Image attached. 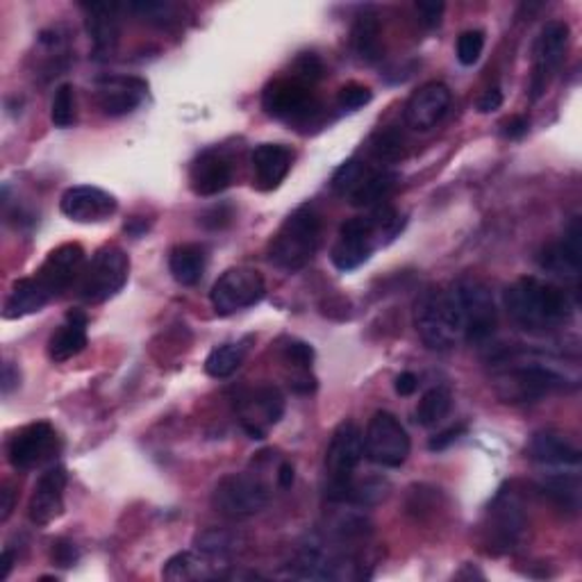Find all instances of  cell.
I'll use <instances>...</instances> for the list:
<instances>
[{
    "mask_svg": "<svg viewBox=\"0 0 582 582\" xmlns=\"http://www.w3.org/2000/svg\"><path fill=\"white\" fill-rule=\"evenodd\" d=\"M294 78L312 87L324 78V62L314 53H303L294 64Z\"/></svg>",
    "mask_w": 582,
    "mask_h": 582,
    "instance_id": "cell-43",
    "label": "cell"
},
{
    "mask_svg": "<svg viewBox=\"0 0 582 582\" xmlns=\"http://www.w3.org/2000/svg\"><path fill=\"white\" fill-rule=\"evenodd\" d=\"M271 490L257 473H230L216 482L212 492V507L228 519H246L266 507Z\"/></svg>",
    "mask_w": 582,
    "mask_h": 582,
    "instance_id": "cell-7",
    "label": "cell"
},
{
    "mask_svg": "<svg viewBox=\"0 0 582 582\" xmlns=\"http://www.w3.org/2000/svg\"><path fill=\"white\" fill-rule=\"evenodd\" d=\"M540 266L557 278L578 284L582 271V222L573 216L565 237L540 253Z\"/></svg>",
    "mask_w": 582,
    "mask_h": 582,
    "instance_id": "cell-19",
    "label": "cell"
},
{
    "mask_svg": "<svg viewBox=\"0 0 582 582\" xmlns=\"http://www.w3.org/2000/svg\"><path fill=\"white\" fill-rule=\"evenodd\" d=\"M262 107L274 118L289 121V124L291 121L301 124V121H307L319 110V103L314 99L309 85L291 76V78H278L264 87Z\"/></svg>",
    "mask_w": 582,
    "mask_h": 582,
    "instance_id": "cell-14",
    "label": "cell"
},
{
    "mask_svg": "<svg viewBox=\"0 0 582 582\" xmlns=\"http://www.w3.org/2000/svg\"><path fill=\"white\" fill-rule=\"evenodd\" d=\"M532 463L544 467H560V469H578L580 467V448L555 430H542L532 434V440L526 448Z\"/></svg>",
    "mask_w": 582,
    "mask_h": 582,
    "instance_id": "cell-26",
    "label": "cell"
},
{
    "mask_svg": "<svg viewBox=\"0 0 582 582\" xmlns=\"http://www.w3.org/2000/svg\"><path fill=\"white\" fill-rule=\"evenodd\" d=\"M369 153L380 164L398 162L405 155V137H403V132H398L396 128L380 130L369 143Z\"/></svg>",
    "mask_w": 582,
    "mask_h": 582,
    "instance_id": "cell-37",
    "label": "cell"
},
{
    "mask_svg": "<svg viewBox=\"0 0 582 582\" xmlns=\"http://www.w3.org/2000/svg\"><path fill=\"white\" fill-rule=\"evenodd\" d=\"M237 409L241 417V426L253 436L264 440L266 430L276 426L284 415V396L274 384H262L257 390L239 396Z\"/></svg>",
    "mask_w": 582,
    "mask_h": 582,
    "instance_id": "cell-15",
    "label": "cell"
},
{
    "mask_svg": "<svg viewBox=\"0 0 582 582\" xmlns=\"http://www.w3.org/2000/svg\"><path fill=\"white\" fill-rule=\"evenodd\" d=\"M484 48V33L482 30H467L457 39V60L463 66H473Z\"/></svg>",
    "mask_w": 582,
    "mask_h": 582,
    "instance_id": "cell-41",
    "label": "cell"
},
{
    "mask_svg": "<svg viewBox=\"0 0 582 582\" xmlns=\"http://www.w3.org/2000/svg\"><path fill=\"white\" fill-rule=\"evenodd\" d=\"M571 28L565 21H548L535 41V58H532V78H530V101L537 103L546 93L555 73L562 68L569 51Z\"/></svg>",
    "mask_w": 582,
    "mask_h": 582,
    "instance_id": "cell-10",
    "label": "cell"
},
{
    "mask_svg": "<svg viewBox=\"0 0 582 582\" xmlns=\"http://www.w3.org/2000/svg\"><path fill=\"white\" fill-rule=\"evenodd\" d=\"M235 168L230 157L218 151V149H207L203 151L197 160L191 162L189 168V185L197 197H216V193L226 191L232 185Z\"/></svg>",
    "mask_w": 582,
    "mask_h": 582,
    "instance_id": "cell-23",
    "label": "cell"
},
{
    "mask_svg": "<svg viewBox=\"0 0 582 582\" xmlns=\"http://www.w3.org/2000/svg\"><path fill=\"white\" fill-rule=\"evenodd\" d=\"M12 567H14V553H12V548H5V553H3V569H0V580H8Z\"/></svg>",
    "mask_w": 582,
    "mask_h": 582,
    "instance_id": "cell-54",
    "label": "cell"
},
{
    "mask_svg": "<svg viewBox=\"0 0 582 582\" xmlns=\"http://www.w3.org/2000/svg\"><path fill=\"white\" fill-rule=\"evenodd\" d=\"M83 269L85 249L80 244H62L48 253L43 264L35 271V278L48 289V294L58 296L80 278Z\"/></svg>",
    "mask_w": 582,
    "mask_h": 582,
    "instance_id": "cell-21",
    "label": "cell"
},
{
    "mask_svg": "<svg viewBox=\"0 0 582 582\" xmlns=\"http://www.w3.org/2000/svg\"><path fill=\"white\" fill-rule=\"evenodd\" d=\"M66 482L68 476L64 467H51L41 473L28 503V519L35 526H48L62 517Z\"/></svg>",
    "mask_w": 582,
    "mask_h": 582,
    "instance_id": "cell-22",
    "label": "cell"
},
{
    "mask_svg": "<svg viewBox=\"0 0 582 582\" xmlns=\"http://www.w3.org/2000/svg\"><path fill=\"white\" fill-rule=\"evenodd\" d=\"M83 10L85 30L91 41V58L96 62H110L121 41V8L114 3H85Z\"/></svg>",
    "mask_w": 582,
    "mask_h": 582,
    "instance_id": "cell-18",
    "label": "cell"
},
{
    "mask_svg": "<svg viewBox=\"0 0 582 582\" xmlns=\"http://www.w3.org/2000/svg\"><path fill=\"white\" fill-rule=\"evenodd\" d=\"M540 492L562 513L578 515L580 509V478L578 473H551L540 482Z\"/></svg>",
    "mask_w": 582,
    "mask_h": 582,
    "instance_id": "cell-33",
    "label": "cell"
},
{
    "mask_svg": "<svg viewBox=\"0 0 582 582\" xmlns=\"http://www.w3.org/2000/svg\"><path fill=\"white\" fill-rule=\"evenodd\" d=\"M465 426H457V428H448V430H444V432H440V434H434L432 436V440L428 442V448L432 451V453H436V451H446L451 444H455L457 440H459V436H463L465 434Z\"/></svg>",
    "mask_w": 582,
    "mask_h": 582,
    "instance_id": "cell-47",
    "label": "cell"
},
{
    "mask_svg": "<svg viewBox=\"0 0 582 582\" xmlns=\"http://www.w3.org/2000/svg\"><path fill=\"white\" fill-rule=\"evenodd\" d=\"M528 128H530V121L526 116H513L505 124L503 135L509 139H521L528 132Z\"/></svg>",
    "mask_w": 582,
    "mask_h": 582,
    "instance_id": "cell-49",
    "label": "cell"
},
{
    "mask_svg": "<svg viewBox=\"0 0 582 582\" xmlns=\"http://www.w3.org/2000/svg\"><path fill=\"white\" fill-rule=\"evenodd\" d=\"M87 314L80 309H71L66 321L48 339V357L55 364H62L76 357L87 349Z\"/></svg>",
    "mask_w": 582,
    "mask_h": 582,
    "instance_id": "cell-27",
    "label": "cell"
},
{
    "mask_svg": "<svg viewBox=\"0 0 582 582\" xmlns=\"http://www.w3.org/2000/svg\"><path fill=\"white\" fill-rule=\"evenodd\" d=\"M469 344H482L496 332L498 312L492 289L478 278H463L453 287Z\"/></svg>",
    "mask_w": 582,
    "mask_h": 582,
    "instance_id": "cell-8",
    "label": "cell"
},
{
    "mask_svg": "<svg viewBox=\"0 0 582 582\" xmlns=\"http://www.w3.org/2000/svg\"><path fill=\"white\" fill-rule=\"evenodd\" d=\"M398 185V174L390 172L387 166L380 168H369L364 178L357 182V187L349 193V201L355 207H376L380 203H384L390 199V193L396 189Z\"/></svg>",
    "mask_w": 582,
    "mask_h": 582,
    "instance_id": "cell-29",
    "label": "cell"
},
{
    "mask_svg": "<svg viewBox=\"0 0 582 582\" xmlns=\"http://www.w3.org/2000/svg\"><path fill=\"white\" fill-rule=\"evenodd\" d=\"M266 296L264 276L253 266H232L210 291V301L218 317H230L257 305Z\"/></svg>",
    "mask_w": 582,
    "mask_h": 582,
    "instance_id": "cell-11",
    "label": "cell"
},
{
    "mask_svg": "<svg viewBox=\"0 0 582 582\" xmlns=\"http://www.w3.org/2000/svg\"><path fill=\"white\" fill-rule=\"evenodd\" d=\"M321 244V214L305 203L291 212L269 246V262L284 274H299L317 255Z\"/></svg>",
    "mask_w": 582,
    "mask_h": 582,
    "instance_id": "cell-3",
    "label": "cell"
},
{
    "mask_svg": "<svg viewBox=\"0 0 582 582\" xmlns=\"http://www.w3.org/2000/svg\"><path fill=\"white\" fill-rule=\"evenodd\" d=\"M278 484H280V488L282 490H289L291 488V484H294V467H291L289 463H282L280 467H278Z\"/></svg>",
    "mask_w": 582,
    "mask_h": 582,
    "instance_id": "cell-52",
    "label": "cell"
},
{
    "mask_svg": "<svg viewBox=\"0 0 582 582\" xmlns=\"http://www.w3.org/2000/svg\"><path fill=\"white\" fill-rule=\"evenodd\" d=\"M0 509H3V515H0V521H8L10 515H12V509H14V492L10 488L3 490V505H0Z\"/></svg>",
    "mask_w": 582,
    "mask_h": 582,
    "instance_id": "cell-53",
    "label": "cell"
},
{
    "mask_svg": "<svg viewBox=\"0 0 582 582\" xmlns=\"http://www.w3.org/2000/svg\"><path fill=\"white\" fill-rule=\"evenodd\" d=\"M253 334L239 339V342H232V344H224V346H216L207 359H205V374L210 378H216V380H224V378H230L241 364H244L249 351H251V344H253Z\"/></svg>",
    "mask_w": 582,
    "mask_h": 582,
    "instance_id": "cell-32",
    "label": "cell"
},
{
    "mask_svg": "<svg viewBox=\"0 0 582 582\" xmlns=\"http://www.w3.org/2000/svg\"><path fill=\"white\" fill-rule=\"evenodd\" d=\"M405 228V216H401L390 205H376L369 214L349 218L339 228V239L334 241L330 260L339 271H355L364 262H369L378 246L390 244Z\"/></svg>",
    "mask_w": 582,
    "mask_h": 582,
    "instance_id": "cell-2",
    "label": "cell"
},
{
    "mask_svg": "<svg viewBox=\"0 0 582 582\" xmlns=\"http://www.w3.org/2000/svg\"><path fill=\"white\" fill-rule=\"evenodd\" d=\"M415 328L430 351H448L459 337H465L463 314H459L453 289L430 287L415 301Z\"/></svg>",
    "mask_w": 582,
    "mask_h": 582,
    "instance_id": "cell-4",
    "label": "cell"
},
{
    "mask_svg": "<svg viewBox=\"0 0 582 582\" xmlns=\"http://www.w3.org/2000/svg\"><path fill=\"white\" fill-rule=\"evenodd\" d=\"M569 380L546 364H509L494 378V392L503 403H537L551 394L565 392Z\"/></svg>",
    "mask_w": 582,
    "mask_h": 582,
    "instance_id": "cell-5",
    "label": "cell"
},
{
    "mask_svg": "<svg viewBox=\"0 0 582 582\" xmlns=\"http://www.w3.org/2000/svg\"><path fill=\"white\" fill-rule=\"evenodd\" d=\"M364 457V434L353 421L339 423L332 432L330 446L326 451V471L330 476L328 484H342L355 476L357 465Z\"/></svg>",
    "mask_w": 582,
    "mask_h": 582,
    "instance_id": "cell-16",
    "label": "cell"
},
{
    "mask_svg": "<svg viewBox=\"0 0 582 582\" xmlns=\"http://www.w3.org/2000/svg\"><path fill=\"white\" fill-rule=\"evenodd\" d=\"M451 405H453V396H451V392L446 390V387H432V390H428L421 396V401L417 405L419 426H423V428L436 426L442 419L448 417Z\"/></svg>",
    "mask_w": 582,
    "mask_h": 582,
    "instance_id": "cell-36",
    "label": "cell"
},
{
    "mask_svg": "<svg viewBox=\"0 0 582 582\" xmlns=\"http://www.w3.org/2000/svg\"><path fill=\"white\" fill-rule=\"evenodd\" d=\"M60 453L58 430L48 421H37L16 430L8 442V459L16 471L37 469Z\"/></svg>",
    "mask_w": 582,
    "mask_h": 582,
    "instance_id": "cell-12",
    "label": "cell"
},
{
    "mask_svg": "<svg viewBox=\"0 0 582 582\" xmlns=\"http://www.w3.org/2000/svg\"><path fill=\"white\" fill-rule=\"evenodd\" d=\"M371 101H374V91L369 87L357 85V83H351V85L342 87V89H339V96H337L339 107L349 110V112L362 110L364 105H369Z\"/></svg>",
    "mask_w": 582,
    "mask_h": 582,
    "instance_id": "cell-42",
    "label": "cell"
},
{
    "mask_svg": "<svg viewBox=\"0 0 582 582\" xmlns=\"http://www.w3.org/2000/svg\"><path fill=\"white\" fill-rule=\"evenodd\" d=\"M501 105H503V91L494 87V89H490V91L484 93L482 99L478 101V112H482V114H492V112L501 110Z\"/></svg>",
    "mask_w": 582,
    "mask_h": 582,
    "instance_id": "cell-48",
    "label": "cell"
},
{
    "mask_svg": "<svg viewBox=\"0 0 582 582\" xmlns=\"http://www.w3.org/2000/svg\"><path fill=\"white\" fill-rule=\"evenodd\" d=\"M353 51L364 64H374L382 58L380 46V21L376 14H359L351 33Z\"/></svg>",
    "mask_w": 582,
    "mask_h": 582,
    "instance_id": "cell-34",
    "label": "cell"
},
{
    "mask_svg": "<svg viewBox=\"0 0 582 582\" xmlns=\"http://www.w3.org/2000/svg\"><path fill=\"white\" fill-rule=\"evenodd\" d=\"M526 515L519 496L513 490H503L488 513L484 521V546L490 553H507L517 546L523 535Z\"/></svg>",
    "mask_w": 582,
    "mask_h": 582,
    "instance_id": "cell-13",
    "label": "cell"
},
{
    "mask_svg": "<svg viewBox=\"0 0 582 582\" xmlns=\"http://www.w3.org/2000/svg\"><path fill=\"white\" fill-rule=\"evenodd\" d=\"M130 276V257L118 246H103L93 253L78 278V299L99 305L114 299L126 287Z\"/></svg>",
    "mask_w": 582,
    "mask_h": 582,
    "instance_id": "cell-6",
    "label": "cell"
},
{
    "mask_svg": "<svg viewBox=\"0 0 582 582\" xmlns=\"http://www.w3.org/2000/svg\"><path fill=\"white\" fill-rule=\"evenodd\" d=\"M253 185L260 191L278 189L291 172L294 153L284 143H262L253 151Z\"/></svg>",
    "mask_w": 582,
    "mask_h": 582,
    "instance_id": "cell-25",
    "label": "cell"
},
{
    "mask_svg": "<svg viewBox=\"0 0 582 582\" xmlns=\"http://www.w3.org/2000/svg\"><path fill=\"white\" fill-rule=\"evenodd\" d=\"M222 565H216L207 560L205 555L197 553H178L172 560H166L162 575L166 580H207V578H218L222 573Z\"/></svg>",
    "mask_w": 582,
    "mask_h": 582,
    "instance_id": "cell-31",
    "label": "cell"
},
{
    "mask_svg": "<svg viewBox=\"0 0 582 582\" xmlns=\"http://www.w3.org/2000/svg\"><path fill=\"white\" fill-rule=\"evenodd\" d=\"M369 164H364L359 160H346L342 166L337 168L334 176H332V191L337 193V197L342 199H349V193L357 187V182L364 178V174L369 172Z\"/></svg>",
    "mask_w": 582,
    "mask_h": 582,
    "instance_id": "cell-40",
    "label": "cell"
},
{
    "mask_svg": "<svg viewBox=\"0 0 582 582\" xmlns=\"http://www.w3.org/2000/svg\"><path fill=\"white\" fill-rule=\"evenodd\" d=\"M415 10H417L419 21L423 23L426 28H436L442 23L446 5L436 3V0H419V3L415 5Z\"/></svg>",
    "mask_w": 582,
    "mask_h": 582,
    "instance_id": "cell-46",
    "label": "cell"
},
{
    "mask_svg": "<svg viewBox=\"0 0 582 582\" xmlns=\"http://www.w3.org/2000/svg\"><path fill=\"white\" fill-rule=\"evenodd\" d=\"M118 203L110 191L91 185L68 187L62 193L60 210L76 224H103L114 216Z\"/></svg>",
    "mask_w": 582,
    "mask_h": 582,
    "instance_id": "cell-17",
    "label": "cell"
},
{
    "mask_svg": "<svg viewBox=\"0 0 582 582\" xmlns=\"http://www.w3.org/2000/svg\"><path fill=\"white\" fill-rule=\"evenodd\" d=\"M21 384V371L14 367L12 362H5L3 367V384H0V390H3V396H10L12 390Z\"/></svg>",
    "mask_w": 582,
    "mask_h": 582,
    "instance_id": "cell-50",
    "label": "cell"
},
{
    "mask_svg": "<svg viewBox=\"0 0 582 582\" xmlns=\"http://www.w3.org/2000/svg\"><path fill=\"white\" fill-rule=\"evenodd\" d=\"M146 91H149V85L139 78L107 76L99 80L96 101H99V107L105 116H126L141 105Z\"/></svg>",
    "mask_w": 582,
    "mask_h": 582,
    "instance_id": "cell-24",
    "label": "cell"
},
{
    "mask_svg": "<svg viewBox=\"0 0 582 582\" xmlns=\"http://www.w3.org/2000/svg\"><path fill=\"white\" fill-rule=\"evenodd\" d=\"M76 89L73 85L64 83L58 87L55 96H53V105H51V121L53 126L60 130L71 128L76 124Z\"/></svg>",
    "mask_w": 582,
    "mask_h": 582,
    "instance_id": "cell-39",
    "label": "cell"
},
{
    "mask_svg": "<svg viewBox=\"0 0 582 582\" xmlns=\"http://www.w3.org/2000/svg\"><path fill=\"white\" fill-rule=\"evenodd\" d=\"M51 560H53V565H58L62 569H71L80 560V551L76 544L68 542V540H58V542H53Z\"/></svg>",
    "mask_w": 582,
    "mask_h": 582,
    "instance_id": "cell-45",
    "label": "cell"
},
{
    "mask_svg": "<svg viewBox=\"0 0 582 582\" xmlns=\"http://www.w3.org/2000/svg\"><path fill=\"white\" fill-rule=\"evenodd\" d=\"M505 309L517 326L530 332H548L565 326L575 303L565 287L540 280L535 276L519 278L505 289Z\"/></svg>",
    "mask_w": 582,
    "mask_h": 582,
    "instance_id": "cell-1",
    "label": "cell"
},
{
    "mask_svg": "<svg viewBox=\"0 0 582 582\" xmlns=\"http://www.w3.org/2000/svg\"><path fill=\"white\" fill-rule=\"evenodd\" d=\"M51 299L53 296L48 294V289L35 276L21 278L12 284L10 294L3 303V319L14 321V319L30 317V314L35 312H41Z\"/></svg>",
    "mask_w": 582,
    "mask_h": 582,
    "instance_id": "cell-28",
    "label": "cell"
},
{
    "mask_svg": "<svg viewBox=\"0 0 582 582\" xmlns=\"http://www.w3.org/2000/svg\"><path fill=\"white\" fill-rule=\"evenodd\" d=\"M205 249L201 244H180L168 255V271L182 287L199 284L205 274Z\"/></svg>",
    "mask_w": 582,
    "mask_h": 582,
    "instance_id": "cell-30",
    "label": "cell"
},
{
    "mask_svg": "<svg viewBox=\"0 0 582 582\" xmlns=\"http://www.w3.org/2000/svg\"><path fill=\"white\" fill-rule=\"evenodd\" d=\"M284 362L299 371H309L314 362V349L307 342H289L282 351Z\"/></svg>",
    "mask_w": 582,
    "mask_h": 582,
    "instance_id": "cell-44",
    "label": "cell"
},
{
    "mask_svg": "<svg viewBox=\"0 0 582 582\" xmlns=\"http://www.w3.org/2000/svg\"><path fill=\"white\" fill-rule=\"evenodd\" d=\"M394 387H396V394H398V396H412V394L417 392V387H419V378H417L415 374L405 371V374H401V376L396 378Z\"/></svg>",
    "mask_w": 582,
    "mask_h": 582,
    "instance_id": "cell-51",
    "label": "cell"
},
{
    "mask_svg": "<svg viewBox=\"0 0 582 582\" xmlns=\"http://www.w3.org/2000/svg\"><path fill=\"white\" fill-rule=\"evenodd\" d=\"M409 451L412 442L405 426L392 412H376L367 426V432H364V455L378 467L398 469L405 465Z\"/></svg>",
    "mask_w": 582,
    "mask_h": 582,
    "instance_id": "cell-9",
    "label": "cell"
},
{
    "mask_svg": "<svg viewBox=\"0 0 582 582\" xmlns=\"http://www.w3.org/2000/svg\"><path fill=\"white\" fill-rule=\"evenodd\" d=\"M451 101V89L444 83H426L405 103V124L417 132H428L446 116Z\"/></svg>",
    "mask_w": 582,
    "mask_h": 582,
    "instance_id": "cell-20",
    "label": "cell"
},
{
    "mask_svg": "<svg viewBox=\"0 0 582 582\" xmlns=\"http://www.w3.org/2000/svg\"><path fill=\"white\" fill-rule=\"evenodd\" d=\"M239 542L241 540H239V535H235V532L214 528V530L201 532V535L197 537V551L201 555H205L207 560L226 567V562L237 553Z\"/></svg>",
    "mask_w": 582,
    "mask_h": 582,
    "instance_id": "cell-35",
    "label": "cell"
},
{
    "mask_svg": "<svg viewBox=\"0 0 582 582\" xmlns=\"http://www.w3.org/2000/svg\"><path fill=\"white\" fill-rule=\"evenodd\" d=\"M128 12L137 14L141 21L151 23V26H168L178 16V8L174 3H166V0H139V3L126 5Z\"/></svg>",
    "mask_w": 582,
    "mask_h": 582,
    "instance_id": "cell-38",
    "label": "cell"
}]
</instances>
